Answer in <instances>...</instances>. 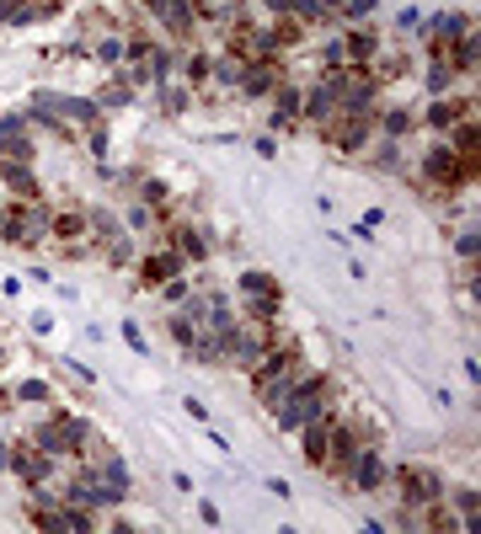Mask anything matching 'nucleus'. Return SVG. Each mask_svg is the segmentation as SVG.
<instances>
[{
  "instance_id": "1",
  "label": "nucleus",
  "mask_w": 481,
  "mask_h": 534,
  "mask_svg": "<svg viewBox=\"0 0 481 534\" xmlns=\"http://www.w3.org/2000/svg\"><path fill=\"white\" fill-rule=\"evenodd\" d=\"M305 379V369H300V358L294 352H278L273 364H262L257 369V400H267V406H278V400L289 396V390Z\"/></svg>"
},
{
  "instance_id": "2",
  "label": "nucleus",
  "mask_w": 481,
  "mask_h": 534,
  "mask_svg": "<svg viewBox=\"0 0 481 534\" xmlns=\"http://www.w3.org/2000/svg\"><path fill=\"white\" fill-rule=\"evenodd\" d=\"M315 406H321V385H315V379H300V385L278 400V422L284 427H305L315 417Z\"/></svg>"
},
{
  "instance_id": "3",
  "label": "nucleus",
  "mask_w": 481,
  "mask_h": 534,
  "mask_svg": "<svg viewBox=\"0 0 481 534\" xmlns=\"http://www.w3.org/2000/svg\"><path fill=\"white\" fill-rule=\"evenodd\" d=\"M48 225H54V219H48L43 208L27 203V208H16V219H6V235H11L16 246H37L48 235Z\"/></svg>"
},
{
  "instance_id": "4",
  "label": "nucleus",
  "mask_w": 481,
  "mask_h": 534,
  "mask_svg": "<svg viewBox=\"0 0 481 534\" xmlns=\"http://www.w3.org/2000/svg\"><path fill=\"white\" fill-rule=\"evenodd\" d=\"M37 118H70V123H96V102H75V97H37Z\"/></svg>"
},
{
  "instance_id": "5",
  "label": "nucleus",
  "mask_w": 481,
  "mask_h": 534,
  "mask_svg": "<svg viewBox=\"0 0 481 534\" xmlns=\"http://www.w3.org/2000/svg\"><path fill=\"white\" fill-rule=\"evenodd\" d=\"M225 342H236V348H230V358H236V364H257V358H262L267 348H273V342H267V326L262 321H257V326H230V337Z\"/></svg>"
},
{
  "instance_id": "6",
  "label": "nucleus",
  "mask_w": 481,
  "mask_h": 534,
  "mask_svg": "<svg viewBox=\"0 0 481 534\" xmlns=\"http://www.w3.org/2000/svg\"><path fill=\"white\" fill-rule=\"evenodd\" d=\"M470 171H476V160H460L449 145L428 155V177H433V182H444V187H449V182H460V177H470Z\"/></svg>"
},
{
  "instance_id": "7",
  "label": "nucleus",
  "mask_w": 481,
  "mask_h": 534,
  "mask_svg": "<svg viewBox=\"0 0 481 534\" xmlns=\"http://www.w3.org/2000/svg\"><path fill=\"white\" fill-rule=\"evenodd\" d=\"M342 470H348V475H353V486H364V492L385 481V465H380V454H374V449H364V454L353 449V460L342 465Z\"/></svg>"
},
{
  "instance_id": "8",
  "label": "nucleus",
  "mask_w": 481,
  "mask_h": 534,
  "mask_svg": "<svg viewBox=\"0 0 481 534\" xmlns=\"http://www.w3.org/2000/svg\"><path fill=\"white\" fill-rule=\"evenodd\" d=\"M401 492H407L412 502H428V497L444 492V481H439L433 470H401Z\"/></svg>"
},
{
  "instance_id": "9",
  "label": "nucleus",
  "mask_w": 481,
  "mask_h": 534,
  "mask_svg": "<svg viewBox=\"0 0 481 534\" xmlns=\"http://www.w3.org/2000/svg\"><path fill=\"white\" fill-rule=\"evenodd\" d=\"M305 427H311V433H305V460L326 465V460H332V422H315V417H311Z\"/></svg>"
},
{
  "instance_id": "10",
  "label": "nucleus",
  "mask_w": 481,
  "mask_h": 534,
  "mask_svg": "<svg viewBox=\"0 0 481 534\" xmlns=\"http://www.w3.org/2000/svg\"><path fill=\"white\" fill-rule=\"evenodd\" d=\"M144 6H150L171 32H187V27H192V6H187V0H144Z\"/></svg>"
},
{
  "instance_id": "11",
  "label": "nucleus",
  "mask_w": 481,
  "mask_h": 534,
  "mask_svg": "<svg viewBox=\"0 0 481 534\" xmlns=\"http://www.w3.org/2000/svg\"><path fill=\"white\" fill-rule=\"evenodd\" d=\"M305 112H311V123L337 118V85H332V81H321V85L311 91V97H305Z\"/></svg>"
},
{
  "instance_id": "12",
  "label": "nucleus",
  "mask_w": 481,
  "mask_h": 534,
  "mask_svg": "<svg viewBox=\"0 0 481 534\" xmlns=\"http://www.w3.org/2000/svg\"><path fill=\"white\" fill-rule=\"evenodd\" d=\"M177 267H182V256L161 251V256H150V262L139 267V278H144V283H171V278H177Z\"/></svg>"
},
{
  "instance_id": "13",
  "label": "nucleus",
  "mask_w": 481,
  "mask_h": 534,
  "mask_svg": "<svg viewBox=\"0 0 481 534\" xmlns=\"http://www.w3.org/2000/svg\"><path fill=\"white\" fill-rule=\"evenodd\" d=\"M48 230L59 235V241H81V235L91 230V219H81V214H59L54 225H48Z\"/></svg>"
},
{
  "instance_id": "14",
  "label": "nucleus",
  "mask_w": 481,
  "mask_h": 534,
  "mask_svg": "<svg viewBox=\"0 0 481 534\" xmlns=\"http://www.w3.org/2000/svg\"><path fill=\"white\" fill-rule=\"evenodd\" d=\"M342 43H348V49H342L348 59H374V49H380V37H374V32H353V37H342Z\"/></svg>"
},
{
  "instance_id": "15",
  "label": "nucleus",
  "mask_w": 481,
  "mask_h": 534,
  "mask_svg": "<svg viewBox=\"0 0 481 534\" xmlns=\"http://www.w3.org/2000/svg\"><path fill=\"white\" fill-rule=\"evenodd\" d=\"M240 81H246V91H252V97H262V91H278V75L267 70V64H257V70H246V75H240Z\"/></svg>"
},
{
  "instance_id": "16",
  "label": "nucleus",
  "mask_w": 481,
  "mask_h": 534,
  "mask_svg": "<svg viewBox=\"0 0 481 534\" xmlns=\"http://www.w3.org/2000/svg\"><path fill=\"white\" fill-rule=\"evenodd\" d=\"M6 187L22 193V198H37V182H33V171H27V166H6Z\"/></svg>"
},
{
  "instance_id": "17",
  "label": "nucleus",
  "mask_w": 481,
  "mask_h": 534,
  "mask_svg": "<svg viewBox=\"0 0 481 534\" xmlns=\"http://www.w3.org/2000/svg\"><path fill=\"white\" fill-rule=\"evenodd\" d=\"M428 32H433V37H460V32H465V16L444 11V16H433V22H428Z\"/></svg>"
},
{
  "instance_id": "18",
  "label": "nucleus",
  "mask_w": 481,
  "mask_h": 534,
  "mask_svg": "<svg viewBox=\"0 0 481 534\" xmlns=\"http://www.w3.org/2000/svg\"><path fill=\"white\" fill-rule=\"evenodd\" d=\"M428 123H433V129H455V107H449V102H439V107L428 112Z\"/></svg>"
},
{
  "instance_id": "19",
  "label": "nucleus",
  "mask_w": 481,
  "mask_h": 534,
  "mask_svg": "<svg viewBox=\"0 0 481 534\" xmlns=\"http://www.w3.org/2000/svg\"><path fill=\"white\" fill-rule=\"evenodd\" d=\"M449 81H455L449 64H433V70H428V85H433V91H449Z\"/></svg>"
},
{
  "instance_id": "20",
  "label": "nucleus",
  "mask_w": 481,
  "mask_h": 534,
  "mask_svg": "<svg viewBox=\"0 0 481 534\" xmlns=\"http://www.w3.org/2000/svg\"><path fill=\"white\" fill-rule=\"evenodd\" d=\"M407 129H412V118H407V112H390V118H385V134H390V139H401Z\"/></svg>"
},
{
  "instance_id": "21",
  "label": "nucleus",
  "mask_w": 481,
  "mask_h": 534,
  "mask_svg": "<svg viewBox=\"0 0 481 534\" xmlns=\"http://www.w3.org/2000/svg\"><path fill=\"white\" fill-rule=\"evenodd\" d=\"M123 342H129V348H134V352H144V331H139V326H134V321H123Z\"/></svg>"
},
{
  "instance_id": "22",
  "label": "nucleus",
  "mask_w": 481,
  "mask_h": 534,
  "mask_svg": "<svg viewBox=\"0 0 481 534\" xmlns=\"http://www.w3.org/2000/svg\"><path fill=\"white\" fill-rule=\"evenodd\" d=\"M177 241H182V251H187V256H204V241H198V235H192V230H182Z\"/></svg>"
},
{
  "instance_id": "23",
  "label": "nucleus",
  "mask_w": 481,
  "mask_h": 534,
  "mask_svg": "<svg viewBox=\"0 0 481 534\" xmlns=\"http://www.w3.org/2000/svg\"><path fill=\"white\" fill-rule=\"evenodd\" d=\"M22 396H27V400H43V396H48V385H43V379H27Z\"/></svg>"
},
{
  "instance_id": "24",
  "label": "nucleus",
  "mask_w": 481,
  "mask_h": 534,
  "mask_svg": "<svg viewBox=\"0 0 481 534\" xmlns=\"http://www.w3.org/2000/svg\"><path fill=\"white\" fill-rule=\"evenodd\" d=\"M96 54H102V59H118L123 49H118V37H102V43H96Z\"/></svg>"
},
{
  "instance_id": "25",
  "label": "nucleus",
  "mask_w": 481,
  "mask_h": 534,
  "mask_svg": "<svg viewBox=\"0 0 481 534\" xmlns=\"http://www.w3.org/2000/svg\"><path fill=\"white\" fill-rule=\"evenodd\" d=\"M374 11V0H348V16H369Z\"/></svg>"
},
{
  "instance_id": "26",
  "label": "nucleus",
  "mask_w": 481,
  "mask_h": 534,
  "mask_svg": "<svg viewBox=\"0 0 481 534\" xmlns=\"http://www.w3.org/2000/svg\"><path fill=\"white\" fill-rule=\"evenodd\" d=\"M6 214H11V208H6V203H0V230H6Z\"/></svg>"
}]
</instances>
